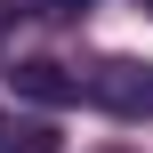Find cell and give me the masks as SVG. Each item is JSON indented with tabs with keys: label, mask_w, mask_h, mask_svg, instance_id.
Here are the masks:
<instances>
[{
	"label": "cell",
	"mask_w": 153,
	"mask_h": 153,
	"mask_svg": "<svg viewBox=\"0 0 153 153\" xmlns=\"http://www.w3.org/2000/svg\"><path fill=\"white\" fill-rule=\"evenodd\" d=\"M81 89H89L105 113H145V105H153V73H145V65H129V56H105Z\"/></svg>",
	"instance_id": "cell-1"
},
{
	"label": "cell",
	"mask_w": 153,
	"mask_h": 153,
	"mask_svg": "<svg viewBox=\"0 0 153 153\" xmlns=\"http://www.w3.org/2000/svg\"><path fill=\"white\" fill-rule=\"evenodd\" d=\"M16 97H32V105H73L81 81H73L56 56H24V65H16Z\"/></svg>",
	"instance_id": "cell-2"
},
{
	"label": "cell",
	"mask_w": 153,
	"mask_h": 153,
	"mask_svg": "<svg viewBox=\"0 0 153 153\" xmlns=\"http://www.w3.org/2000/svg\"><path fill=\"white\" fill-rule=\"evenodd\" d=\"M0 153H56V129L48 121H16V129L0 121Z\"/></svg>",
	"instance_id": "cell-3"
},
{
	"label": "cell",
	"mask_w": 153,
	"mask_h": 153,
	"mask_svg": "<svg viewBox=\"0 0 153 153\" xmlns=\"http://www.w3.org/2000/svg\"><path fill=\"white\" fill-rule=\"evenodd\" d=\"M89 8H97V0H48V16H65V24H73V16H89Z\"/></svg>",
	"instance_id": "cell-4"
},
{
	"label": "cell",
	"mask_w": 153,
	"mask_h": 153,
	"mask_svg": "<svg viewBox=\"0 0 153 153\" xmlns=\"http://www.w3.org/2000/svg\"><path fill=\"white\" fill-rule=\"evenodd\" d=\"M145 8H153V0H145Z\"/></svg>",
	"instance_id": "cell-5"
}]
</instances>
